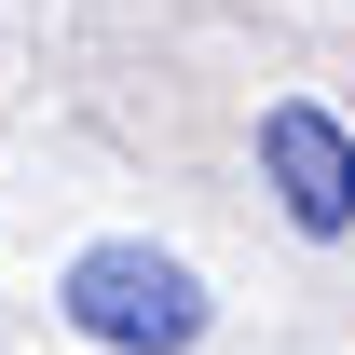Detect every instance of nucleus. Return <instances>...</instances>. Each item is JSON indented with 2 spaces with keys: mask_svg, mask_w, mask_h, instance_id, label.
<instances>
[{
  "mask_svg": "<svg viewBox=\"0 0 355 355\" xmlns=\"http://www.w3.org/2000/svg\"><path fill=\"white\" fill-rule=\"evenodd\" d=\"M260 191L287 205V232L342 246V232H355V123L314 110V96H273V110H260Z\"/></svg>",
  "mask_w": 355,
  "mask_h": 355,
  "instance_id": "obj_2",
  "label": "nucleus"
},
{
  "mask_svg": "<svg viewBox=\"0 0 355 355\" xmlns=\"http://www.w3.org/2000/svg\"><path fill=\"white\" fill-rule=\"evenodd\" d=\"M55 314H69V342H96V355H191L219 328L205 273L178 260V246H150V232H96L83 260L55 273Z\"/></svg>",
  "mask_w": 355,
  "mask_h": 355,
  "instance_id": "obj_1",
  "label": "nucleus"
}]
</instances>
